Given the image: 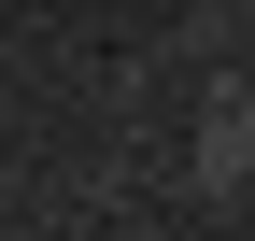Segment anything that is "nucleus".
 <instances>
[{"mask_svg":"<svg viewBox=\"0 0 255 241\" xmlns=\"http://www.w3.org/2000/svg\"><path fill=\"white\" fill-rule=\"evenodd\" d=\"M184 185L241 213V185H255V100H241V71H213V100H199V128H184Z\"/></svg>","mask_w":255,"mask_h":241,"instance_id":"1","label":"nucleus"},{"mask_svg":"<svg viewBox=\"0 0 255 241\" xmlns=\"http://www.w3.org/2000/svg\"><path fill=\"white\" fill-rule=\"evenodd\" d=\"M241 28H255V0H199V14H184V57H227L241 71Z\"/></svg>","mask_w":255,"mask_h":241,"instance_id":"2","label":"nucleus"}]
</instances>
